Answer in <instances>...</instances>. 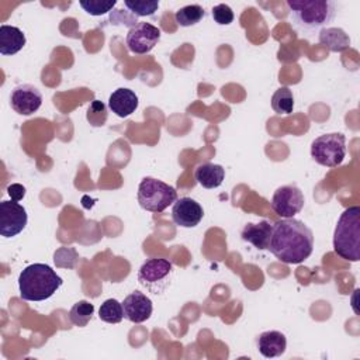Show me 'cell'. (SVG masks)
Wrapping results in <instances>:
<instances>
[{
	"label": "cell",
	"mask_w": 360,
	"mask_h": 360,
	"mask_svg": "<svg viewBox=\"0 0 360 360\" xmlns=\"http://www.w3.org/2000/svg\"><path fill=\"white\" fill-rule=\"evenodd\" d=\"M173 274V264L163 257L146 259L138 270V281L142 287L153 294L163 292L170 284Z\"/></svg>",
	"instance_id": "52a82bcc"
},
{
	"label": "cell",
	"mask_w": 360,
	"mask_h": 360,
	"mask_svg": "<svg viewBox=\"0 0 360 360\" xmlns=\"http://www.w3.org/2000/svg\"><path fill=\"white\" fill-rule=\"evenodd\" d=\"M267 249L280 262L298 264L312 255L314 233L302 221L284 218L273 225Z\"/></svg>",
	"instance_id": "6da1fadb"
},
{
	"label": "cell",
	"mask_w": 360,
	"mask_h": 360,
	"mask_svg": "<svg viewBox=\"0 0 360 360\" xmlns=\"http://www.w3.org/2000/svg\"><path fill=\"white\" fill-rule=\"evenodd\" d=\"M63 280L45 263L27 266L18 276L20 297L25 301H45L62 285Z\"/></svg>",
	"instance_id": "7a4b0ae2"
},
{
	"label": "cell",
	"mask_w": 360,
	"mask_h": 360,
	"mask_svg": "<svg viewBox=\"0 0 360 360\" xmlns=\"http://www.w3.org/2000/svg\"><path fill=\"white\" fill-rule=\"evenodd\" d=\"M7 193L10 194L11 200H14V201H20V200L25 195V187H24V186H21V184L14 183V184L8 186Z\"/></svg>",
	"instance_id": "83f0119b"
},
{
	"label": "cell",
	"mask_w": 360,
	"mask_h": 360,
	"mask_svg": "<svg viewBox=\"0 0 360 360\" xmlns=\"http://www.w3.org/2000/svg\"><path fill=\"white\" fill-rule=\"evenodd\" d=\"M98 318L107 323H120L124 318V308L122 302L117 301L115 298L105 300L98 309Z\"/></svg>",
	"instance_id": "603a6c76"
},
{
	"label": "cell",
	"mask_w": 360,
	"mask_h": 360,
	"mask_svg": "<svg viewBox=\"0 0 360 360\" xmlns=\"http://www.w3.org/2000/svg\"><path fill=\"white\" fill-rule=\"evenodd\" d=\"M233 11L228 4H217L212 7V18L219 25H229L233 21Z\"/></svg>",
	"instance_id": "4316f807"
},
{
	"label": "cell",
	"mask_w": 360,
	"mask_h": 360,
	"mask_svg": "<svg viewBox=\"0 0 360 360\" xmlns=\"http://www.w3.org/2000/svg\"><path fill=\"white\" fill-rule=\"evenodd\" d=\"M28 222L27 210L18 204V201H1L0 202V235L4 238H13L24 231Z\"/></svg>",
	"instance_id": "30bf717a"
},
{
	"label": "cell",
	"mask_w": 360,
	"mask_h": 360,
	"mask_svg": "<svg viewBox=\"0 0 360 360\" xmlns=\"http://www.w3.org/2000/svg\"><path fill=\"white\" fill-rule=\"evenodd\" d=\"M11 108L20 115H32L42 105V93L32 84H18L10 94Z\"/></svg>",
	"instance_id": "8fae6325"
},
{
	"label": "cell",
	"mask_w": 360,
	"mask_h": 360,
	"mask_svg": "<svg viewBox=\"0 0 360 360\" xmlns=\"http://www.w3.org/2000/svg\"><path fill=\"white\" fill-rule=\"evenodd\" d=\"M176 200V188L159 179L143 177L138 186V202L149 212H162Z\"/></svg>",
	"instance_id": "5b68a950"
},
{
	"label": "cell",
	"mask_w": 360,
	"mask_h": 360,
	"mask_svg": "<svg viewBox=\"0 0 360 360\" xmlns=\"http://www.w3.org/2000/svg\"><path fill=\"white\" fill-rule=\"evenodd\" d=\"M27 39L24 32L14 25L1 24L0 25V53L4 56H11L20 52Z\"/></svg>",
	"instance_id": "e0dca14e"
},
{
	"label": "cell",
	"mask_w": 360,
	"mask_h": 360,
	"mask_svg": "<svg viewBox=\"0 0 360 360\" xmlns=\"http://www.w3.org/2000/svg\"><path fill=\"white\" fill-rule=\"evenodd\" d=\"M333 250L349 262L360 260V207L346 208L333 231Z\"/></svg>",
	"instance_id": "277c9868"
},
{
	"label": "cell",
	"mask_w": 360,
	"mask_h": 360,
	"mask_svg": "<svg viewBox=\"0 0 360 360\" xmlns=\"http://www.w3.org/2000/svg\"><path fill=\"white\" fill-rule=\"evenodd\" d=\"M311 158L321 166H339L346 158V136L340 132L319 135L311 143Z\"/></svg>",
	"instance_id": "8992f818"
},
{
	"label": "cell",
	"mask_w": 360,
	"mask_h": 360,
	"mask_svg": "<svg viewBox=\"0 0 360 360\" xmlns=\"http://www.w3.org/2000/svg\"><path fill=\"white\" fill-rule=\"evenodd\" d=\"M139 100L134 90L127 87H120L114 90L108 98V108L120 118H125L135 112Z\"/></svg>",
	"instance_id": "5bb4252c"
},
{
	"label": "cell",
	"mask_w": 360,
	"mask_h": 360,
	"mask_svg": "<svg viewBox=\"0 0 360 360\" xmlns=\"http://www.w3.org/2000/svg\"><path fill=\"white\" fill-rule=\"evenodd\" d=\"M319 44L332 52H343L350 48V37L338 27H325L319 32Z\"/></svg>",
	"instance_id": "d6986e66"
},
{
	"label": "cell",
	"mask_w": 360,
	"mask_h": 360,
	"mask_svg": "<svg viewBox=\"0 0 360 360\" xmlns=\"http://www.w3.org/2000/svg\"><path fill=\"white\" fill-rule=\"evenodd\" d=\"M204 217V210L191 197H181L173 202L172 219L176 225L181 228H194L197 226Z\"/></svg>",
	"instance_id": "7c38bea8"
},
{
	"label": "cell",
	"mask_w": 360,
	"mask_h": 360,
	"mask_svg": "<svg viewBox=\"0 0 360 360\" xmlns=\"http://www.w3.org/2000/svg\"><path fill=\"white\" fill-rule=\"evenodd\" d=\"M205 17V11L200 4H188L179 8L174 14V20L180 27H191L200 22Z\"/></svg>",
	"instance_id": "7402d4cb"
},
{
	"label": "cell",
	"mask_w": 360,
	"mask_h": 360,
	"mask_svg": "<svg viewBox=\"0 0 360 360\" xmlns=\"http://www.w3.org/2000/svg\"><path fill=\"white\" fill-rule=\"evenodd\" d=\"M160 39V30L146 21H138L129 28L125 42L128 49L135 55H145L150 52Z\"/></svg>",
	"instance_id": "9c48e42d"
},
{
	"label": "cell",
	"mask_w": 360,
	"mask_h": 360,
	"mask_svg": "<svg viewBox=\"0 0 360 360\" xmlns=\"http://www.w3.org/2000/svg\"><path fill=\"white\" fill-rule=\"evenodd\" d=\"M94 314V305L86 300H80L69 311V319L75 326L84 328L91 321Z\"/></svg>",
	"instance_id": "44dd1931"
},
{
	"label": "cell",
	"mask_w": 360,
	"mask_h": 360,
	"mask_svg": "<svg viewBox=\"0 0 360 360\" xmlns=\"http://www.w3.org/2000/svg\"><path fill=\"white\" fill-rule=\"evenodd\" d=\"M271 228L273 225H270L269 221H260L257 224H246L240 232V238L253 245L256 249L259 250H264L269 248L270 243V236H271Z\"/></svg>",
	"instance_id": "2e32d148"
},
{
	"label": "cell",
	"mask_w": 360,
	"mask_h": 360,
	"mask_svg": "<svg viewBox=\"0 0 360 360\" xmlns=\"http://www.w3.org/2000/svg\"><path fill=\"white\" fill-rule=\"evenodd\" d=\"M271 108L277 114L288 115L294 110V96L290 87L281 86L271 96Z\"/></svg>",
	"instance_id": "ffe728a7"
},
{
	"label": "cell",
	"mask_w": 360,
	"mask_h": 360,
	"mask_svg": "<svg viewBox=\"0 0 360 360\" xmlns=\"http://www.w3.org/2000/svg\"><path fill=\"white\" fill-rule=\"evenodd\" d=\"M194 179L204 188H217L225 179V169L221 165L205 162L195 167Z\"/></svg>",
	"instance_id": "ac0fdd59"
},
{
	"label": "cell",
	"mask_w": 360,
	"mask_h": 360,
	"mask_svg": "<svg viewBox=\"0 0 360 360\" xmlns=\"http://www.w3.org/2000/svg\"><path fill=\"white\" fill-rule=\"evenodd\" d=\"M287 349L285 335L280 330H266L257 338V350L266 359L281 356Z\"/></svg>",
	"instance_id": "9a60e30c"
},
{
	"label": "cell",
	"mask_w": 360,
	"mask_h": 360,
	"mask_svg": "<svg viewBox=\"0 0 360 360\" xmlns=\"http://www.w3.org/2000/svg\"><path fill=\"white\" fill-rule=\"evenodd\" d=\"M122 308L124 318L132 323H142L148 321L153 311L150 298L141 291H132L127 295L122 301Z\"/></svg>",
	"instance_id": "4fadbf2b"
},
{
	"label": "cell",
	"mask_w": 360,
	"mask_h": 360,
	"mask_svg": "<svg viewBox=\"0 0 360 360\" xmlns=\"http://www.w3.org/2000/svg\"><path fill=\"white\" fill-rule=\"evenodd\" d=\"M294 25L307 32L318 31L333 21L336 3L332 0H287Z\"/></svg>",
	"instance_id": "3957f363"
},
{
	"label": "cell",
	"mask_w": 360,
	"mask_h": 360,
	"mask_svg": "<svg viewBox=\"0 0 360 360\" xmlns=\"http://www.w3.org/2000/svg\"><path fill=\"white\" fill-rule=\"evenodd\" d=\"M79 4L90 15H103V14L110 13L115 7L117 0H110V1H103V0H80Z\"/></svg>",
	"instance_id": "484cf974"
},
{
	"label": "cell",
	"mask_w": 360,
	"mask_h": 360,
	"mask_svg": "<svg viewBox=\"0 0 360 360\" xmlns=\"http://www.w3.org/2000/svg\"><path fill=\"white\" fill-rule=\"evenodd\" d=\"M86 118L91 127H103L108 118L105 104L100 100H93L87 108Z\"/></svg>",
	"instance_id": "d4e9b609"
},
{
	"label": "cell",
	"mask_w": 360,
	"mask_h": 360,
	"mask_svg": "<svg viewBox=\"0 0 360 360\" xmlns=\"http://www.w3.org/2000/svg\"><path fill=\"white\" fill-rule=\"evenodd\" d=\"M305 198L302 191L294 184H287L278 187L273 193L270 205L271 210L281 218H294V215L302 210Z\"/></svg>",
	"instance_id": "ba28073f"
},
{
	"label": "cell",
	"mask_w": 360,
	"mask_h": 360,
	"mask_svg": "<svg viewBox=\"0 0 360 360\" xmlns=\"http://www.w3.org/2000/svg\"><path fill=\"white\" fill-rule=\"evenodd\" d=\"M124 6L135 17H150L159 8V1L156 0H125Z\"/></svg>",
	"instance_id": "cb8c5ba5"
}]
</instances>
